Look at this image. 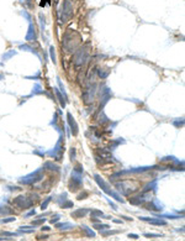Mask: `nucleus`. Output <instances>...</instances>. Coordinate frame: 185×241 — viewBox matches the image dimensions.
<instances>
[{"mask_svg": "<svg viewBox=\"0 0 185 241\" xmlns=\"http://www.w3.org/2000/svg\"><path fill=\"white\" fill-rule=\"evenodd\" d=\"M38 239H39V240H42V239H43V240H47V239H48V235H42V236H39Z\"/></svg>", "mask_w": 185, "mask_h": 241, "instance_id": "e433bc0d", "label": "nucleus"}, {"mask_svg": "<svg viewBox=\"0 0 185 241\" xmlns=\"http://www.w3.org/2000/svg\"><path fill=\"white\" fill-rule=\"evenodd\" d=\"M80 185H82V181H80V179L77 178V177H72V179H71V182H69V189H71L72 192L78 191L79 188H80Z\"/></svg>", "mask_w": 185, "mask_h": 241, "instance_id": "1a4fd4ad", "label": "nucleus"}, {"mask_svg": "<svg viewBox=\"0 0 185 241\" xmlns=\"http://www.w3.org/2000/svg\"><path fill=\"white\" fill-rule=\"evenodd\" d=\"M146 209H148V210H162L163 208H161V207H155L153 203H148V204L146 205Z\"/></svg>", "mask_w": 185, "mask_h": 241, "instance_id": "412c9836", "label": "nucleus"}, {"mask_svg": "<svg viewBox=\"0 0 185 241\" xmlns=\"http://www.w3.org/2000/svg\"><path fill=\"white\" fill-rule=\"evenodd\" d=\"M3 235H5V236H12V235H16V234H14V233H6V231H4V233H2Z\"/></svg>", "mask_w": 185, "mask_h": 241, "instance_id": "f704fd0d", "label": "nucleus"}, {"mask_svg": "<svg viewBox=\"0 0 185 241\" xmlns=\"http://www.w3.org/2000/svg\"><path fill=\"white\" fill-rule=\"evenodd\" d=\"M42 230H43V231H48V230H49V227H48V226H43V227H42Z\"/></svg>", "mask_w": 185, "mask_h": 241, "instance_id": "58836bf2", "label": "nucleus"}, {"mask_svg": "<svg viewBox=\"0 0 185 241\" xmlns=\"http://www.w3.org/2000/svg\"><path fill=\"white\" fill-rule=\"evenodd\" d=\"M16 218H8V219H2V223H10V221H15Z\"/></svg>", "mask_w": 185, "mask_h": 241, "instance_id": "cd10ccee", "label": "nucleus"}, {"mask_svg": "<svg viewBox=\"0 0 185 241\" xmlns=\"http://www.w3.org/2000/svg\"><path fill=\"white\" fill-rule=\"evenodd\" d=\"M94 177H95V181H96V183L99 184V187H100V188H101V189H102L105 193H108L109 195H112V197H114V198L117 200V202H121V203L124 202V199H122L120 195H118V194H116V193H114L112 191H110V189H109V185H108L106 183H105V181H104V179H102V178H101L99 175H95Z\"/></svg>", "mask_w": 185, "mask_h": 241, "instance_id": "7ed1b4c3", "label": "nucleus"}, {"mask_svg": "<svg viewBox=\"0 0 185 241\" xmlns=\"http://www.w3.org/2000/svg\"><path fill=\"white\" fill-rule=\"evenodd\" d=\"M142 221H146V223H149V224H153V225H167V221H164V220H161V218L159 219H153V218H146V217H141L140 218Z\"/></svg>", "mask_w": 185, "mask_h": 241, "instance_id": "6e6552de", "label": "nucleus"}, {"mask_svg": "<svg viewBox=\"0 0 185 241\" xmlns=\"http://www.w3.org/2000/svg\"><path fill=\"white\" fill-rule=\"evenodd\" d=\"M109 74H110V71H109V69H108V71H104V69H101V68H100V69H98V76H99L101 79L106 78Z\"/></svg>", "mask_w": 185, "mask_h": 241, "instance_id": "2eb2a0df", "label": "nucleus"}, {"mask_svg": "<svg viewBox=\"0 0 185 241\" xmlns=\"http://www.w3.org/2000/svg\"><path fill=\"white\" fill-rule=\"evenodd\" d=\"M55 92H56V94H57V98L59 99V103H61V105H62V108H64V105H65V101H64V99H63V97L61 95V93H59V90L56 88L55 89Z\"/></svg>", "mask_w": 185, "mask_h": 241, "instance_id": "aec40b11", "label": "nucleus"}, {"mask_svg": "<svg viewBox=\"0 0 185 241\" xmlns=\"http://www.w3.org/2000/svg\"><path fill=\"white\" fill-rule=\"evenodd\" d=\"M42 177H43L42 169H37V171H35L33 173H31V175H29V176L24 177L22 179H20V182L24 183V184H33V183H36V182H39V181H41Z\"/></svg>", "mask_w": 185, "mask_h": 241, "instance_id": "20e7f679", "label": "nucleus"}, {"mask_svg": "<svg viewBox=\"0 0 185 241\" xmlns=\"http://www.w3.org/2000/svg\"><path fill=\"white\" fill-rule=\"evenodd\" d=\"M128 237H130V239H133V240H137V239H138V235H136V234H130Z\"/></svg>", "mask_w": 185, "mask_h": 241, "instance_id": "473e14b6", "label": "nucleus"}, {"mask_svg": "<svg viewBox=\"0 0 185 241\" xmlns=\"http://www.w3.org/2000/svg\"><path fill=\"white\" fill-rule=\"evenodd\" d=\"M31 215H35V210L30 211V213H29V214H27V215H26V217H31Z\"/></svg>", "mask_w": 185, "mask_h": 241, "instance_id": "4c0bfd02", "label": "nucleus"}, {"mask_svg": "<svg viewBox=\"0 0 185 241\" xmlns=\"http://www.w3.org/2000/svg\"><path fill=\"white\" fill-rule=\"evenodd\" d=\"M146 198L144 195H137V197H133V198H130V203L133 204V205H140L141 203H143Z\"/></svg>", "mask_w": 185, "mask_h": 241, "instance_id": "f8f14e48", "label": "nucleus"}, {"mask_svg": "<svg viewBox=\"0 0 185 241\" xmlns=\"http://www.w3.org/2000/svg\"><path fill=\"white\" fill-rule=\"evenodd\" d=\"M74 225L73 224H68V223H63V224H57V227L61 230H65V229H72Z\"/></svg>", "mask_w": 185, "mask_h": 241, "instance_id": "4468645a", "label": "nucleus"}, {"mask_svg": "<svg viewBox=\"0 0 185 241\" xmlns=\"http://www.w3.org/2000/svg\"><path fill=\"white\" fill-rule=\"evenodd\" d=\"M73 15V8H72V3L68 0H64L63 3V9H62V16H61V21L62 22H67Z\"/></svg>", "mask_w": 185, "mask_h": 241, "instance_id": "39448f33", "label": "nucleus"}, {"mask_svg": "<svg viewBox=\"0 0 185 241\" xmlns=\"http://www.w3.org/2000/svg\"><path fill=\"white\" fill-rule=\"evenodd\" d=\"M74 172H78V173H83V167L82 166H77L74 168Z\"/></svg>", "mask_w": 185, "mask_h": 241, "instance_id": "c756f323", "label": "nucleus"}, {"mask_svg": "<svg viewBox=\"0 0 185 241\" xmlns=\"http://www.w3.org/2000/svg\"><path fill=\"white\" fill-rule=\"evenodd\" d=\"M85 197H88V192H83V194H79V195H78V199L82 200V199H85Z\"/></svg>", "mask_w": 185, "mask_h": 241, "instance_id": "bb28decb", "label": "nucleus"}, {"mask_svg": "<svg viewBox=\"0 0 185 241\" xmlns=\"http://www.w3.org/2000/svg\"><path fill=\"white\" fill-rule=\"evenodd\" d=\"M49 202H51V197H49V198H47V199H46V200H45V202H43V203H42V205H41V209H42V210H43V209H46V208H47V205H48V203H49Z\"/></svg>", "mask_w": 185, "mask_h": 241, "instance_id": "a878e982", "label": "nucleus"}, {"mask_svg": "<svg viewBox=\"0 0 185 241\" xmlns=\"http://www.w3.org/2000/svg\"><path fill=\"white\" fill-rule=\"evenodd\" d=\"M26 40H29V41H33V40H36V34H35V27L33 25H30V29H29V34L26 35Z\"/></svg>", "mask_w": 185, "mask_h": 241, "instance_id": "ddd939ff", "label": "nucleus"}, {"mask_svg": "<svg viewBox=\"0 0 185 241\" xmlns=\"http://www.w3.org/2000/svg\"><path fill=\"white\" fill-rule=\"evenodd\" d=\"M88 213H89V210L85 209V208H83V209H78V210H75V211L72 213V217H73V218H77V219H79V218H84Z\"/></svg>", "mask_w": 185, "mask_h": 241, "instance_id": "9b49d317", "label": "nucleus"}, {"mask_svg": "<svg viewBox=\"0 0 185 241\" xmlns=\"http://www.w3.org/2000/svg\"><path fill=\"white\" fill-rule=\"evenodd\" d=\"M90 58V53H89V45H85L83 47H78L74 52L73 56V63L77 68H80L83 67Z\"/></svg>", "mask_w": 185, "mask_h": 241, "instance_id": "f03ea898", "label": "nucleus"}, {"mask_svg": "<svg viewBox=\"0 0 185 241\" xmlns=\"http://www.w3.org/2000/svg\"><path fill=\"white\" fill-rule=\"evenodd\" d=\"M45 221V219H42V220H35L32 224H35V225H38V224H42Z\"/></svg>", "mask_w": 185, "mask_h": 241, "instance_id": "72a5a7b5", "label": "nucleus"}, {"mask_svg": "<svg viewBox=\"0 0 185 241\" xmlns=\"http://www.w3.org/2000/svg\"><path fill=\"white\" fill-rule=\"evenodd\" d=\"M43 167L47 168V169H52V171H58V167L55 163H52V162H46Z\"/></svg>", "mask_w": 185, "mask_h": 241, "instance_id": "a211bd4d", "label": "nucleus"}, {"mask_svg": "<svg viewBox=\"0 0 185 241\" xmlns=\"http://www.w3.org/2000/svg\"><path fill=\"white\" fill-rule=\"evenodd\" d=\"M72 207H73V202H71V200H67L65 203H62V208H64V209H68Z\"/></svg>", "mask_w": 185, "mask_h": 241, "instance_id": "b1692460", "label": "nucleus"}, {"mask_svg": "<svg viewBox=\"0 0 185 241\" xmlns=\"http://www.w3.org/2000/svg\"><path fill=\"white\" fill-rule=\"evenodd\" d=\"M82 230L85 233V235L88 236V237H90V239H92V237H95V234L94 233H92L91 230H89L88 229V227L86 226H82Z\"/></svg>", "mask_w": 185, "mask_h": 241, "instance_id": "dca6fc26", "label": "nucleus"}, {"mask_svg": "<svg viewBox=\"0 0 185 241\" xmlns=\"http://www.w3.org/2000/svg\"><path fill=\"white\" fill-rule=\"evenodd\" d=\"M68 123H69V126L72 127V133L75 136V135H78V124L75 123V120H74V117L72 116V114H69L68 113Z\"/></svg>", "mask_w": 185, "mask_h": 241, "instance_id": "9d476101", "label": "nucleus"}, {"mask_svg": "<svg viewBox=\"0 0 185 241\" xmlns=\"http://www.w3.org/2000/svg\"><path fill=\"white\" fill-rule=\"evenodd\" d=\"M14 204L20 209H29L33 205V202H32V199H30L27 197L20 195V197H16L14 199Z\"/></svg>", "mask_w": 185, "mask_h": 241, "instance_id": "423d86ee", "label": "nucleus"}, {"mask_svg": "<svg viewBox=\"0 0 185 241\" xmlns=\"http://www.w3.org/2000/svg\"><path fill=\"white\" fill-rule=\"evenodd\" d=\"M19 233L20 234H31V233H33V229L32 227L26 229V226H22V227H19Z\"/></svg>", "mask_w": 185, "mask_h": 241, "instance_id": "6ab92c4d", "label": "nucleus"}, {"mask_svg": "<svg viewBox=\"0 0 185 241\" xmlns=\"http://www.w3.org/2000/svg\"><path fill=\"white\" fill-rule=\"evenodd\" d=\"M22 15H24V16H25V18H26V19H27V20H29V21H30V15H29V14H27V12H25V11H22Z\"/></svg>", "mask_w": 185, "mask_h": 241, "instance_id": "c9c22d12", "label": "nucleus"}, {"mask_svg": "<svg viewBox=\"0 0 185 241\" xmlns=\"http://www.w3.org/2000/svg\"><path fill=\"white\" fill-rule=\"evenodd\" d=\"M118 231L117 230H114V231H104L102 235H114V234H117Z\"/></svg>", "mask_w": 185, "mask_h": 241, "instance_id": "c85d7f7f", "label": "nucleus"}, {"mask_svg": "<svg viewBox=\"0 0 185 241\" xmlns=\"http://www.w3.org/2000/svg\"><path fill=\"white\" fill-rule=\"evenodd\" d=\"M121 218H124V219H126V220H131V221H132V218H128V217H125V215H122Z\"/></svg>", "mask_w": 185, "mask_h": 241, "instance_id": "ea45409f", "label": "nucleus"}, {"mask_svg": "<svg viewBox=\"0 0 185 241\" xmlns=\"http://www.w3.org/2000/svg\"><path fill=\"white\" fill-rule=\"evenodd\" d=\"M68 2H74V0H68Z\"/></svg>", "mask_w": 185, "mask_h": 241, "instance_id": "a19ab883", "label": "nucleus"}, {"mask_svg": "<svg viewBox=\"0 0 185 241\" xmlns=\"http://www.w3.org/2000/svg\"><path fill=\"white\" fill-rule=\"evenodd\" d=\"M49 53H51V58H52V61H53V62L56 63V53H55V48H53V47H51V48H49Z\"/></svg>", "mask_w": 185, "mask_h": 241, "instance_id": "393cba45", "label": "nucleus"}, {"mask_svg": "<svg viewBox=\"0 0 185 241\" xmlns=\"http://www.w3.org/2000/svg\"><path fill=\"white\" fill-rule=\"evenodd\" d=\"M71 159H75V149L71 150Z\"/></svg>", "mask_w": 185, "mask_h": 241, "instance_id": "7c9ffc66", "label": "nucleus"}, {"mask_svg": "<svg viewBox=\"0 0 185 241\" xmlns=\"http://www.w3.org/2000/svg\"><path fill=\"white\" fill-rule=\"evenodd\" d=\"M59 219H61V217H59V215H56L53 219H51V223H57Z\"/></svg>", "mask_w": 185, "mask_h": 241, "instance_id": "2f4dec72", "label": "nucleus"}, {"mask_svg": "<svg viewBox=\"0 0 185 241\" xmlns=\"http://www.w3.org/2000/svg\"><path fill=\"white\" fill-rule=\"evenodd\" d=\"M94 227H95V229H98V230H100V231H101V230H104V229H109L110 226H109V225H106V224H100V225H95Z\"/></svg>", "mask_w": 185, "mask_h": 241, "instance_id": "5701e85b", "label": "nucleus"}, {"mask_svg": "<svg viewBox=\"0 0 185 241\" xmlns=\"http://www.w3.org/2000/svg\"><path fill=\"white\" fill-rule=\"evenodd\" d=\"M82 43V37L77 31L74 30H68L63 35V40H62V46L67 52H74L79 45Z\"/></svg>", "mask_w": 185, "mask_h": 241, "instance_id": "f257e3e1", "label": "nucleus"}, {"mask_svg": "<svg viewBox=\"0 0 185 241\" xmlns=\"http://www.w3.org/2000/svg\"><path fill=\"white\" fill-rule=\"evenodd\" d=\"M95 93H96V85L94 83H90L85 89H84V93H83V99H84V103H90L92 99L95 97Z\"/></svg>", "mask_w": 185, "mask_h": 241, "instance_id": "0eeeda50", "label": "nucleus"}, {"mask_svg": "<svg viewBox=\"0 0 185 241\" xmlns=\"http://www.w3.org/2000/svg\"><path fill=\"white\" fill-rule=\"evenodd\" d=\"M90 215H91V218H96V217H102L104 214H102V211H101V210L92 209V210L90 211Z\"/></svg>", "mask_w": 185, "mask_h": 241, "instance_id": "f3484780", "label": "nucleus"}, {"mask_svg": "<svg viewBox=\"0 0 185 241\" xmlns=\"http://www.w3.org/2000/svg\"><path fill=\"white\" fill-rule=\"evenodd\" d=\"M162 234H144V237L147 239H154V237H162Z\"/></svg>", "mask_w": 185, "mask_h": 241, "instance_id": "4be33fe9", "label": "nucleus"}]
</instances>
